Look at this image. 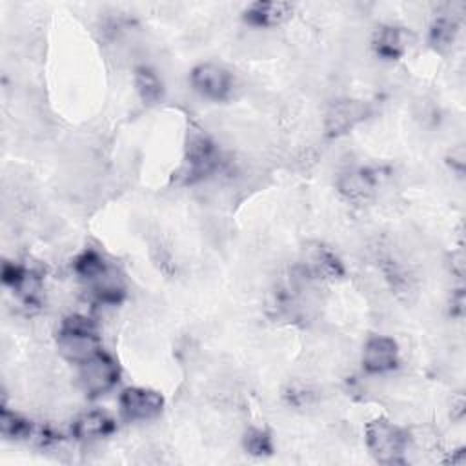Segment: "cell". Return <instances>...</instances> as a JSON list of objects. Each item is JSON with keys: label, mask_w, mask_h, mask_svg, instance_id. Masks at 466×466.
<instances>
[{"label": "cell", "mask_w": 466, "mask_h": 466, "mask_svg": "<svg viewBox=\"0 0 466 466\" xmlns=\"http://www.w3.org/2000/svg\"><path fill=\"white\" fill-rule=\"evenodd\" d=\"M58 346L67 359L78 364L84 362L100 351V339L95 322L84 315L66 317L58 329Z\"/></svg>", "instance_id": "1"}, {"label": "cell", "mask_w": 466, "mask_h": 466, "mask_svg": "<svg viewBox=\"0 0 466 466\" xmlns=\"http://www.w3.org/2000/svg\"><path fill=\"white\" fill-rule=\"evenodd\" d=\"M366 446L377 462L399 464L408 446V435L397 424L375 419L366 426Z\"/></svg>", "instance_id": "2"}, {"label": "cell", "mask_w": 466, "mask_h": 466, "mask_svg": "<svg viewBox=\"0 0 466 466\" xmlns=\"http://www.w3.org/2000/svg\"><path fill=\"white\" fill-rule=\"evenodd\" d=\"M118 375L120 371L116 362L102 350L80 362L78 379L89 397H98L109 391L118 382Z\"/></svg>", "instance_id": "3"}, {"label": "cell", "mask_w": 466, "mask_h": 466, "mask_svg": "<svg viewBox=\"0 0 466 466\" xmlns=\"http://www.w3.org/2000/svg\"><path fill=\"white\" fill-rule=\"evenodd\" d=\"M218 164V153L213 140L202 131H189L186 146V178L187 182L200 180L209 175Z\"/></svg>", "instance_id": "4"}, {"label": "cell", "mask_w": 466, "mask_h": 466, "mask_svg": "<svg viewBox=\"0 0 466 466\" xmlns=\"http://www.w3.org/2000/svg\"><path fill=\"white\" fill-rule=\"evenodd\" d=\"M191 86L193 89L209 98V100H226L231 93L233 82H231V75L228 69H224L218 64H198L197 67H193L191 71Z\"/></svg>", "instance_id": "5"}, {"label": "cell", "mask_w": 466, "mask_h": 466, "mask_svg": "<svg viewBox=\"0 0 466 466\" xmlns=\"http://www.w3.org/2000/svg\"><path fill=\"white\" fill-rule=\"evenodd\" d=\"M120 410L129 420H149L164 408V397L149 388H126L120 393Z\"/></svg>", "instance_id": "6"}, {"label": "cell", "mask_w": 466, "mask_h": 466, "mask_svg": "<svg viewBox=\"0 0 466 466\" xmlns=\"http://www.w3.org/2000/svg\"><path fill=\"white\" fill-rule=\"evenodd\" d=\"M2 282L9 286L20 300L25 304H38L40 293H42V280L36 271L27 269L15 262H4L2 264Z\"/></svg>", "instance_id": "7"}, {"label": "cell", "mask_w": 466, "mask_h": 466, "mask_svg": "<svg viewBox=\"0 0 466 466\" xmlns=\"http://www.w3.org/2000/svg\"><path fill=\"white\" fill-rule=\"evenodd\" d=\"M399 364L397 342L384 335L368 339L362 351V368L368 373H386L395 370Z\"/></svg>", "instance_id": "8"}, {"label": "cell", "mask_w": 466, "mask_h": 466, "mask_svg": "<svg viewBox=\"0 0 466 466\" xmlns=\"http://www.w3.org/2000/svg\"><path fill=\"white\" fill-rule=\"evenodd\" d=\"M302 268L306 275L320 280H335L344 275V266L340 258L331 249L320 244L306 249V255L302 258Z\"/></svg>", "instance_id": "9"}, {"label": "cell", "mask_w": 466, "mask_h": 466, "mask_svg": "<svg viewBox=\"0 0 466 466\" xmlns=\"http://www.w3.org/2000/svg\"><path fill=\"white\" fill-rule=\"evenodd\" d=\"M366 115H368V106L360 100L335 102L326 115V133L329 137L342 135L350 131L355 124L364 120Z\"/></svg>", "instance_id": "10"}, {"label": "cell", "mask_w": 466, "mask_h": 466, "mask_svg": "<svg viewBox=\"0 0 466 466\" xmlns=\"http://www.w3.org/2000/svg\"><path fill=\"white\" fill-rule=\"evenodd\" d=\"M293 13V4L289 2H253L244 11V20L257 27H271L282 24Z\"/></svg>", "instance_id": "11"}, {"label": "cell", "mask_w": 466, "mask_h": 466, "mask_svg": "<svg viewBox=\"0 0 466 466\" xmlns=\"http://www.w3.org/2000/svg\"><path fill=\"white\" fill-rule=\"evenodd\" d=\"M116 424L115 420L106 413V411H100V410H91V411H86L82 413L75 422H73V435L76 439H82V441H93V439H102V437H107L115 431Z\"/></svg>", "instance_id": "12"}, {"label": "cell", "mask_w": 466, "mask_h": 466, "mask_svg": "<svg viewBox=\"0 0 466 466\" xmlns=\"http://www.w3.org/2000/svg\"><path fill=\"white\" fill-rule=\"evenodd\" d=\"M373 49L380 58L397 60L406 51V33L397 25H380L373 35Z\"/></svg>", "instance_id": "13"}, {"label": "cell", "mask_w": 466, "mask_h": 466, "mask_svg": "<svg viewBox=\"0 0 466 466\" xmlns=\"http://www.w3.org/2000/svg\"><path fill=\"white\" fill-rule=\"evenodd\" d=\"M73 269L75 273L87 284L95 286L98 284L102 279H106L113 269L107 266L106 258L95 251V249H86L82 251L75 262H73Z\"/></svg>", "instance_id": "14"}, {"label": "cell", "mask_w": 466, "mask_h": 466, "mask_svg": "<svg viewBox=\"0 0 466 466\" xmlns=\"http://www.w3.org/2000/svg\"><path fill=\"white\" fill-rule=\"evenodd\" d=\"M375 175L368 167H355L340 175L339 189L350 198H364L375 187Z\"/></svg>", "instance_id": "15"}, {"label": "cell", "mask_w": 466, "mask_h": 466, "mask_svg": "<svg viewBox=\"0 0 466 466\" xmlns=\"http://www.w3.org/2000/svg\"><path fill=\"white\" fill-rule=\"evenodd\" d=\"M0 431L5 439H15V441L38 437V433H40V430L35 431L29 419H25L15 411H9L7 408H2V413H0Z\"/></svg>", "instance_id": "16"}, {"label": "cell", "mask_w": 466, "mask_h": 466, "mask_svg": "<svg viewBox=\"0 0 466 466\" xmlns=\"http://www.w3.org/2000/svg\"><path fill=\"white\" fill-rule=\"evenodd\" d=\"M135 86L144 104H157L164 95V86L158 75L149 67H138L135 71Z\"/></svg>", "instance_id": "17"}, {"label": "cell", "mask_w": 466, "mask_h": 466, "mask_svg": "<svg viewBox=\"0 0 466 466\" xmlns=\"http://www.w3.org/2000/svg\"><path fill=\"white\" fill-rule=\"evenodd\" d=\"M455 35H457V22L448 16H441L431 24L430 44L435 49H446L453 44Z\"/></svg>", "instance_id": "18"}, {"label": "cell", "mask_w": 466, "mask_h": 466, "mask_svg": "<svg viewBox=\"0 0 466 466\" xmlns=\"http://www.w3.org/2000/svg\"><path fill=\"white\" fill-rule=\"evenodd\" d=\"M244 450L255 457H266L273 453V439L269 431L262 428H251L244 435Z\"/></svg>", "instance_id": "19"}]
</instances>
